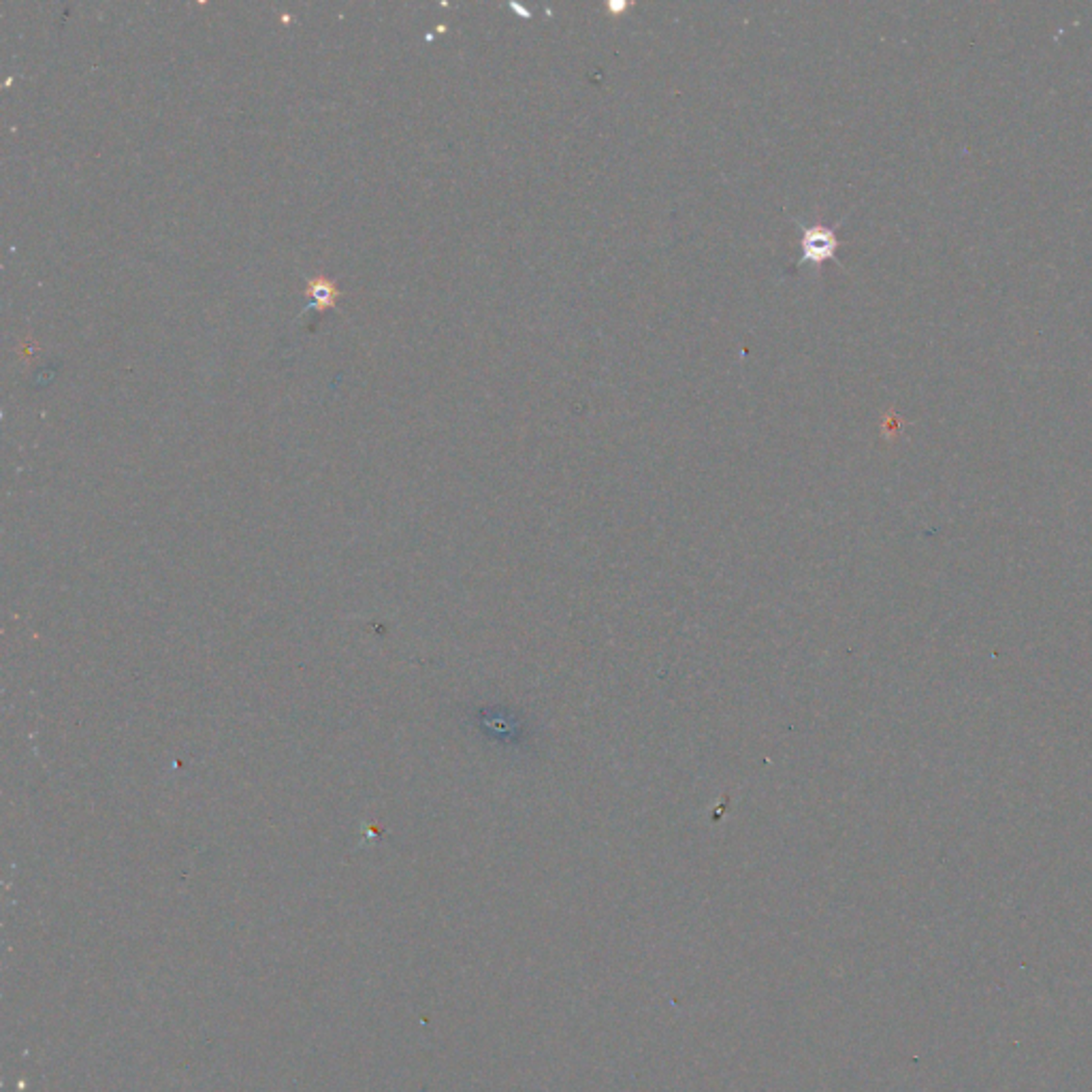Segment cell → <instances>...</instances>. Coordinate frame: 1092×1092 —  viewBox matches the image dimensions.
Segmentation results:
<instances>
[{
    "label": "cell",
    "mask_w": 1092,
    "mask_h": 1092,
    "mask_svg": "<svg viewBox=\"0 0 1092 1092\" xmlns=\"http://www.w3.org/2000/svg\"><path fill=\"white\" fill-rule=\"evenodd\" d=\"M307 295H310L312 305L316 310H329V307L335 305V301L340 299V291H337V286L326 280L325 275L314 277V280L307 282Z\"/></svg>",
    "instance_id": "2"
},
{
    "label": "cell",
    "mask_w": 1092,
    "mask_h": 1092,
    "mask_svg": "<svg viewBox=\"0 0 1092 1092\" xmlns=\"http://www.w3.org/2000/svg\"><path fill=\"white\" fill-rule=\"evenodd\" d=\"M802 256L792 265V270H800L802 265H821L826 261H837V226H823V224H802Z\"/></svg>",
    "instance_id": "1"
},
{
    "label": "cell",
    "mask_w": 1092,
    "mask_h": 1092,
    "mask_svg": "<svg viewBox=\"0 0 1092 1092\" xmlns=\"http://www.w3.org/2000/svg\"><path fill=\"white\" fill-rule=\"evenodd\" d=\"M609 9L612 13H621V12H625V9H628V3H609Z\"/></svg>",
    "instance_id": "3"
}]
</instances>
